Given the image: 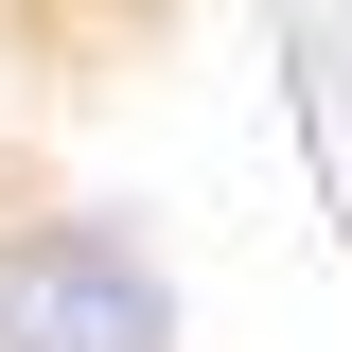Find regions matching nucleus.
Wrapping results in <instances>:
<instances>
[{
  "label": "nucleus",
  "instance_id": "1",
  "mask_svg": "<svg viewBox=\"0 0 352 352\" xmlns=\"http://www.w3.org/2000/svg\"><path fill=\"white\" fill-rule=\"evenodd\" d=\"M0 352H194V317L124 212H18L0 229Z\"/></svg>",
  "mask_w": 352,
  "mask_h": 352
}]
</instances>
